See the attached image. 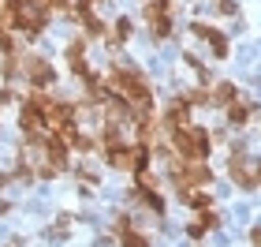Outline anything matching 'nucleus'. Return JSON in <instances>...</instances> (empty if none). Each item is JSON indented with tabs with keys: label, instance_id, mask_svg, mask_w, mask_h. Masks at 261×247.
Segmentation results:
<instances>
[{
	"label": "nucleus",
	"instance_id": "f257e3e1",
	"mask_svg": "<svg viewBox=\"0 0 261 247\" xmlns=\"http://www.w3.org/2000/svg\"><path fill=\"white\" fill-rule=\"evenodd\" d=\"M231 86H228V82H224V86H217V90H213V101H217V105H231Z\"/></svg>",
	"mask_w": 261,
	"mask_h": 247
},
{
	"label": "nucleus",
	"instance_id": "f03ea898",
	"mask_svg": "<svg viewBox=\"0 0 261 247\" xmlns=\"http://www.w3.org/2000/svg\"><path fill=\"white\" fill-rule=\"evenodd\" d=\"M123 247H146V240L138 232H123Z\"/></svg>",
	"mask_w": 261,
	"mask_h": 247
}]
</instances>
